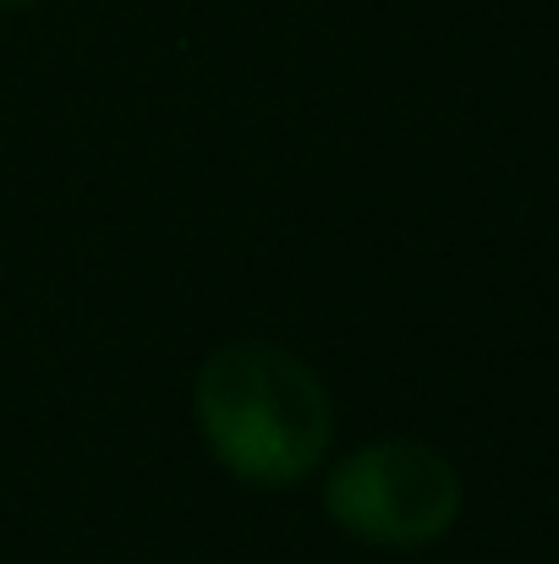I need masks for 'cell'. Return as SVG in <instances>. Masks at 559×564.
I'll return each instance as SVG.
<instances>
[{
	"label": "cell",
	"mask_w": 559,
	"mask_h": 564,
	"mask_svg": "<svg viewBox=\"0 0 559 564\" xmlns=\"http://www.w3.org/2000/svg\"><path fill=\"white\" fill-rule=\"evenodd\" d=\"M197 433L208 455L258 488H291L324 466L335 438L330 389L302 357L269 340L219 346L192 389Z\"/></svg>",
	"instance_id": "1"
},
{
	"label": "cell",
	"mask_w": 559,
	"mask_h": 564,
	"mask_svg": "<svg viewBox=\"0 0 559 564\" xmlns=\"http://www.w3.org/2000/svg\"><path fill=\"white\" fill-rule=\"evenodd\" d=\"M324 510L373 549H428L461 516V477L433 444L384 438L330 471Z\"/></svg>",
	"instance_id": "2"
},
{
	"label": "cell",
	"mask_w": 559,
	"mask_h": 564,
	"mask_svg": "<svg viewBox=\"0 0 559 564\" xmlns=\"http://www.w3.org/2000/svg\"><path fill=\"white\" fill-rule=\"evenodd\" d=\"M22 6H33V0H0V11H22Z\"/></svg>",
	"instance_id": "3"
}]
</instances>
